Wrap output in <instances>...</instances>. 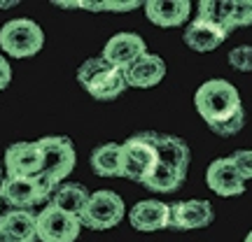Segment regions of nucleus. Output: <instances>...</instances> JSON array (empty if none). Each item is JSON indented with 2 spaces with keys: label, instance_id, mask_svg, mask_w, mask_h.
<instances>
[{
  "label": "nucleus",
  "instance_id": "f257e3e1",
  "mask_svg": "<svg viewBox=\"0 0 252 242\" xmlns=\"http://www.w3.org/2000/svg\"><path fill=\"white\" fill-rule=\"evenodd\" d=\"M194 105L215 135L229 137L245 126V109L238 89L226 80H208L198 86Z\"/></svg>",
  "mask_w": 252,
  "mask_h": 242
},
{
  "label": "nucleus",
  "instance_id": "f03ea898",
  "mask_svg": "<svg viewBox=\"0 0 252 242\" xmlns=\"http://www.w3.org/2000/svg\"><path fill=\"white\" fill-rule=\"evenodd\" d=\"M77 81L96 100H115L128 89L124 70L110 65L103 56H94L82 63L77 68Z\"/></svg>",
  "mask_w": 252,
  "mask_h": 242
},
{
  "label": "nucleus",
  "instance_id": "7ed1b4c3",
  "mask_svg": "<svg viewBox=\"0 0 252 242\" xmlns=\"http://www.w3.org/2000/svg\"><path fill=\"white\" fill-rule=\"evenodd\" d=\"M56 184L47 180L45 175L35 177H5L0 182V200L14 210H28V207L42 205L45 200H52Z\"/></svg>",
  "mask_w": 252,
  "mask_h": 242
},
{
  "label": "nucleus",
  "instance_id": "20e7f679",
  "mask_svg": "<svg viewBox=\"0 0 252 242\" xmlns=\"http://www.w3.org/2000/svg\"><path fill=\"white\" fill-rule=\"evenodd\" d=\"M45 47V30L31 19H12L0 28V49L12 58H31Z\"/></svg>",
  "mask_w": 252,
  "mask_h": 242
},
{
  "label": "nucleus",
  "instance_id": "39448f33",
  "mask_svg": "<svg viewBox=\"0 0 252 242\" xmlns=\"http://www.w3.org/2000/svg\"><path fill=\"white\" fill-rule=\"evenodd\" d=\"M37 144L42 149V172L40 175H45L52 184L61 187L63 180L70 175L77 163L72 142L63 135H49V137H40Z\"/></svg>",
  "mask_w": 252,
  "mask_h": 242
},
{
  "label": "nucleus",
  "instance_id": "423d86ee",
  "mask_svg": "<svg viewBox=\"0 0 252 242\" xmlns=\"http://www.w3.org/2000/svg\"><path fill=\"white\" fill-rule=\"evenodd\" d=\"M126 216L124 200L119 193L110 191V188H100L96 193H91L89 205L82 215V228H91V231H108Z\"/></svg>",
  "mask_w": 252,
  "mask_h": 242
},
{
  "label": "nucleus",
  "instance_id": "0eeeda50",
  "mask_svg": "<svg viewBox=\"0 0 252 242\" xmlns=\"http://www.w3.org/2000/svg\"><path fill=\"white\" fill-rule=\"evenodd\" d=\"M122 152H124V177L145 184L159 165V154L154 144L145 140L143 133H138L122 142Z\"/></svg>",
  "mask_w": 252,
  "mask_h": 242
},
{
  "label": "nucleus",
  "instance_id": "6e6552de",
  "mask_svg": "<svg viewBox=\"0 0 252 242\" xmlns=\"http://www.w3.org/2000/svg\"><path fill=\"white\" fill-rule=\"evenodd\" d=\"M80 219L52 203L42 207V212L37 215V240L42 242H75L80 238Z\"/></svg>",
  "mask_w": 252,
  "mask_h": 242
},
{
  "label": "nucleus",
  "instance_id": "1a4fd4ad",
  "mask_svg": "<svg viewBox=\"0 0 252 242\" xmlns=\"http://www.w3.org/2000/svg\"><path fill=\"white\" fill-rule=\"evenodd\" d=\"M42 172V149L35 142L9 144L5 152V175L7 177H35Z\"/></svg>",
  "mask_w": 252,
  "mask_h": 242
},
{
  "label": "nucleus",
  "instance_id": "9d476101",
  "mask_svg": "<svg viewBox=\"0 0 252 242\" xmlns=\"http://www.w3.org/2000/svg\"><path fill=\"white\" fill-rule=\"evenodd\" d=\"M206 184L213 193H217V196H222V198L243 196V191H245V180L241 177V172L234 165L231 156L217 159V161H213L208 165Z\"/></svg>",
  "mask_w": 252,
  "mask_h": 242
},
{
  "label": "nucleus",
  "instance_id": "9b49d317",
  "mask_svg": "<svg viewBox=\"0 0 252 242\" xmlns=\"http://www.w3.org/2000/svg\"><path fill=\"white\" fill-rule=\"evenodd\" d=\"M145 140H150L154 144V149L159 154V163L168 165L173 170H178L180 175L187 177V168H189V147L187 142L178 137V135H168V133H157V131H143Z\"/></svg>",
  "mask_w": 252,
  "mask_h": 242
},
{
  "label": "nucleus",
  "instance_id": "f8f14e48",
  "mask_svg": "<svg viewBox=\"0 0 252 242\" xmlns=\"http://www.w3.org/2000/svg\"><path fill=\"white\" fill-rule=\"evenodd\" d=\"M213 205L208 200H178L171 203V228L173 231H196L213 224Z\"/></svg>",
  "mask_w": 252,
  "mask_h": 242
},
{
  "label": "nucleus",
  "instance_id": "ddd939ff",
  "mask_svg": "<svg viewBox=\"0 0 252 242\" xmlns=\"http://www.w3.org/2000/svg\"><path fill=\"white\" fill-rule=\"evenodd\" d=\"M229 37V30L224 26H220L210 19H201L196 17L191 24L185 26V45L191 49V52H198V54H206V52H215L217 47Z\"/></svg>",
  "mask_w": 252,
  "mask_h": 242
},
{
  "label": "nucleus",
  "instance_id": "4468645a",
  "mask_svg": "<svg viewBox=\"0 0 252 242\" xmlns=\"http://www.w3.org/2000/svg\"><path fill=\"white\" fill-rule=\"evenodd\" d=\"M128 221L140 233H154L171 228V205L163 200H140L131 207Z\"/></svg>",
  "mask_w": 252,
  "mask_h": 242
},
{
  "label": "nucleus",
  "instance_id": "2eb2a0df",
  "mask_svg": "<svg viewBox=\"0 0 252 242\" xmlns=\"http://www.w3.org/2000/svg\"><path fill=\"white\" fill-rule=\"evenodd\" d=\"M143 54H147V47H145V40L135 33H117L112 35L103 47V58L115 65L119 70H124L126 65H131L133 61H138Z\"/></svg>",
  "mask_w": 252,
  "mask_h": 242
},
{
  "label": "nucleus",
  "instance_id": "dca6fc26",
  "mask_svg": "<svg viewBox=\"0 0 252 242\" xmlns=\"http://www.w3.org/2000/svg\"><path fill=\"white\" fill-rule=\"evenodd\" d=\"M145 17L159 28L185 26L191 17V2L187 0H147L143 2Z\"/></svg>",
  "mask_w": 252,
  "mask_h": 242
},
{
  "label": "nucleus",
  "instance_id": "f3484780",
  "mask_svg": "<svg viewBox=\"0 0 252 242\" xmlns=\"http://www.w3.org/2000/svg\"><path fill=\"white\" fill-rule=\"evenodd\" d=\"M124 77H126V84L133 86V89H152V86H157L166 77V63H163L161 56L147 52L138 61L126 65Z\"/></svg>",
  "mask_w": 252,
  "mask_h": 242
},
{
  "label": "nucleus",
  "instance_id": "a211bd4d",
  "mask_svg": "<svg viewBox=\"0 0 252 242\" xmlns=\"http://www.w3.org/2000/svg\"><path fill=\"white\" fill-rule=\"evenodd\" d=\"M0 228L12 242H37V215L28 210H9L0 215Z\"/></svg>",
  "mask_w": 252,
  "mask_h": 242
},
{
  "label": "nucleus",
  "instance_id": "6ab92c4d",
  "mask_svg": "<svg viewBox=\"0 0 252 242\" xmlns=\"http://www.w3.org/2000/svg\"><path fill=\"white\" fill-rule=\"evenodd\" d=\"M91 170L98 177H124V152L122 144L108 142L91 152Z\"/></svg>",
  "mask_w": 252,
  "mask_h": 242
},
{
  "label": "nucleus",
  "instance_id": "aec40b11",
  "mask_svg": "<svg viewBox=\"0 0 252 242\" xmlns=\"http://www.w3.org/2000/svg\"><path fill=\"white\" fill-rule=\"evenodd\" d=\"M89 198H91V193L82 184H77V182H63L61 187L54 191V196H52L49 203L56 205L59 210H63V212L82 219L84 210L89 205Z\"/></svg>",
  "mask_w": 252,
  "mask_h": 242
},
{
  "label": "nucleus",
  "instance_id": "412c9836",
  "mask_svg": "<svg viewBox=\"0 0 252 242\" xmlns=\"http://www.w3.org/2000/svg\"><path fill=\"white\" fill-rule=\"evenodd\" d=\"M222 17L229 33L236 28L252 26V0H222Z\"/></svg>",
  "mask_w": 252,
  "mask_h": 242
},
{
  "label": "nucleus",
  "instance_id": "4be33fe9",
  "mask_svg": "<svg viewBox=\"0 0 252 242\" xmlns=\"http://www.w3.org/2000/svg\"><path fill=\"white\" fill-rule=\"evenodd\" d=\"M182 182H185V175H180L178 170H173L168 165L159 163L154 175L145 182L143 187L147 191H152V193H173V191H178L182 187Z\"/></svg>",
  "mask_w": 252,
  "mask_h": 242
},
{
  "label": "nucleus",
  "instance_id": "5701e85b",
  "mask_svg": "<svg viewBox=\"0 0 252 242\" xmlns=\"http://www.w3.org/2000/svg\"><path fill=\"white\" fill-rule=\"evenodd\" d=\"M229 65L238 72H252V45L234 47L229 52Z\"/></svg>",
  "mask_w": 252,
  "mask_h": 242
},
{
  "label": "nucleus",
  "instance_id": "b1692460",
  "mask_svg": "<svg viewBox=\"0 0 252 242\" xmlns=\"http://www.w3.org/2000/svg\"><path fill=\"white\" fill-rule=\"evenodd\" d=\"M82 7L89 9V12H128V9L140 7V2H115V0H108V2H89V0H82Z\"/></svg>",
  "mask_w": 252,
  "mask_h": 242
},
{
  "label": "nucleus",
  "instance_id": "393cba45",
  "mask_svg": "<svg viewBox=\"0 0 252 242\" xmlns=\"http://www.w3.org/2000/svg\"><path fill=\"white\" fill-rule=\"evenodd\" d=\"M231 161H234V165L238 168V172H241V177L245 182L252 180V149H238V152H234L231 154Z\"/></svg>",
  "mask_w": 252,
  "mask_h": 242
},
{
  "label": "nucleus",
  "instance_id": "a878e982",
  "mask_svg": "<svg viewBox=\"0 0 252 242\" xmlns=\"http://www.w3.org/2000/svg\"><path fill=\"white\" fill-rule=\"evenodd\" d=\"M9 81H12V68H9V63L7 58L0 54V91L2 89H7L9 86Z\"/></svg>",
  "mask_w": 252,
  "mask_h": 242
},
{
  "label": "nucleus",
  "instance_id": "bb28decb",
  "mask_svg": "<svg viewBox=\"0 0 252 242\" xmlns=\"http://www.w3.org/2000/svg\"><path fill=\"white\" fill-rule=\"evenodd\" d=\"M0 242H12V240H9V235L5 233V231H2V228H0Z\"/></svg>",
  "mask_w": 252,
  "mask_h": 242
},
{
  "label": "nucleus",
  "instance_id": "cd10ccee",
  "mask_svg": "<svg viewBox=\"0 0 252 242\" xmlns=\"http://www.w3.org/2000/svg\"><path fill=\"white\" fill-rule=\"evenodd\" d=\"M243 242H252V231H250L248 235H245V240H243Z\"/></svg>",
  "mask_w": 252,
  "mask_h": 242
},
{
  "label": "nucleus",
  "instance_id": "c85d7f7f",
  "mask_svg": "<svg viewBox=\"0 0 252 242\" xmlns=\"http://www.w3.org/2000/svg\"><path fill=\"white\" fill-rule=\"evenodd\" d=\"M0 177H2V163H0ZM0 182H2V180H0Z\"/></svg>",
  "mask_w": 252,
  "mask_h": 242
},
{
  "label": "nucleus",
  "instance_id": "c756f323",
  "mask_svg": "<svg viewBox=\"0 0 252 242\" xmlns=\"http://www.w3.org/2000/svg\"><path fill=\"white\" fill-rule=\"evenodd\" d=\"M0 205H2V200H0Z\"/></svg>",
  "mask_w": 252,
  "mask_h": 242
}]
</instances>
